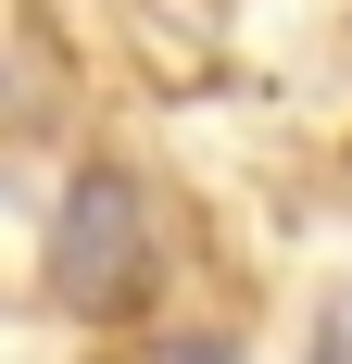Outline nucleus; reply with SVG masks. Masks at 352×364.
Here are the masks:
<instances>
[{"label": "nucleus", "mask_w": 352, "mask_h": 364, "mask_svg": "<svg viewBox=\"0 0 352 364\" xmlns=\"http://www.w3.org/2000/svg\"><path fill=\"white\" fill-rule=\"evenodd\" d=\"M139 277H151L139 188L126 176H76L63 188V226H51V301H63V314H126Z\"/></svg>", "instance_id": "obj_1"}, {"label": "nucleus", "mask_w": 352, "mask_h": 364, "mask_svg": "<svg viewBox=\"0 0 352 364\" xmlns=\"http://www.w3.org/2000/svg\"><path fill=\"white\" fill-rule=\"evenodd\" d=\"M315 364H352V289L327 301V327H315Z\"/></svg>", "instance_id": "obj_2"}, {"label": "nucleus", "mask_w": 352, "mask_h": 364, "mask_svg": "<svg viewBox=\"0 0 352 364\" xmlns=\"http://www.w3.org/2000/svg\"><path fill=\"white\" fill-rule=\"evenodd\" d=\"M176 364H239V352H176Z\"/></svg>", "instance_id": "obj_3"}]
</instances>
